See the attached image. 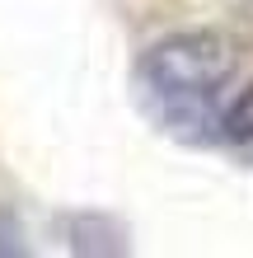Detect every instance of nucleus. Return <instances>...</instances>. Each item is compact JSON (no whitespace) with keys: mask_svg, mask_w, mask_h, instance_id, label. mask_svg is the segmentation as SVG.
<instances>
[{"mask_svg":"<svg viewBox=\"0 0 253 258\" xmlns=\"http://www.w3.org/2000/svg\"><path fill=\"white\" fill-rule=\"evenodd\" d=\"M234 80V47L220 33H174L141 56L150 113L178 136H206L220 122V94Z\"/></svg>","mask_w":253,"mask_h":258,"instance_id":"nucleus-1","label":"nucleus"},{"mask_svg":"<svg viewBox=\"0 0 253 258\" xmlns=\"http://www.w3.org/2000/svg\"><path fill=\"white\" fill-rule=\"evenodd\" d=\"M216 136H220V146H230L239 160H253V80L220 108Z\"/></svg>","mask_w":253,"mask_h":258,"instance_id":"nucleus-2","label":"nucleus"}]
</instances>
